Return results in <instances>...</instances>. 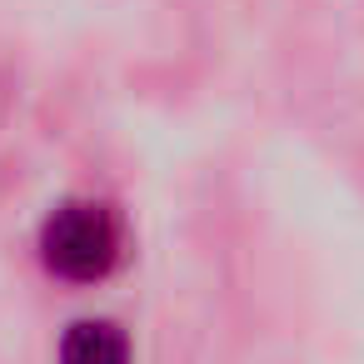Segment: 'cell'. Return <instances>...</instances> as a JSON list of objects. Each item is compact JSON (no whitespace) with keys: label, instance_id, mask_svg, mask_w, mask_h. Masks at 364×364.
<instances>
[{"label":"cell","instance_id":"6da1fadb","mask_svg":"<svg viewBox=\"0 0 364 364\" xmlns=\"http://www.w3.org/2000/svg\"><path fill=\"white\" fill-rule=\"evenodd\" d=\"M41 250H46V264L60 274V279H75V284H90V279H105L120 259V230L110 220L105 205H65L46 220V235H41Z\"/></svg>","mask_w":364,"mask_h":364},{"label":"cell","instance_id":"7a4b0ae2","mask_svg":"<svg viewBox=\"0 0 364 364\" xmlns=\"http://www.w3.org/2000/svg\"><path fill=\"white\" fill-rule=\"evenodd\" d=\"M60 364H130V344L105 319H80L60 339Z\"/></svg>","mask_w":364,"mask_h":364}]
</instances>
